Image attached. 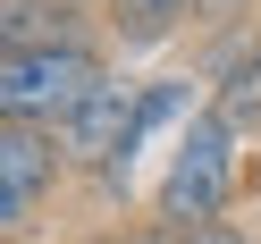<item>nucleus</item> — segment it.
Masks as SVG:
<instances>
[{"instance_id":"obj_2","label":"nucleus","mask_w":261,"mask_h":244,"mask_svg":"<svg viewBox=\"0 0 261 244\" xmlns=\"http://www.w3.org/2000/svg\"><path fill=\"white\" fill-rule=\"evenodd\" d=\"M110 76V42H59V51H0V118L59 126Z\"/></svg>"},{"instance_id":"obj_4","label":"nucleus","mask_w":261,"mask_h":244,"mask_svg":"<svg viewBox=\"0 0 261 244\" xmlns=\"http://www.w3.org/2000/svg\"><path fill=\"white\" fill-rule=\"evenodd\" d=\"M68 177H76V169H68V152H59V126H42V118H0V244H17Z\"/></svg>"},{"instance_id":"obj_1","label":"nucleus","mask_w":261,"mask_h":244,"mask_svg":"<svg viewBox=\"0 0 261 244\" xmlns=\"http://www.w3.org/2000/svg\"><path fill=\"white\" fill-rule=\"evenodd\" d=\"M236 143H244V135L219 118V110H194L186 135H177V152H169V177L152 185V210L177 219V227L219 219V210L236 202Z\"/></svg>"},{"instance_id":"obj_12","label":"nucleus","mask_w":261,"mask_h":244,"mask_svg":"<svg viewBox=\"0 0 261 244\" xmlns=\"http://www.w3.org/2000/svg\"><path fill=\"white\" fill-rule=\"evenodd\" d=\"M85 9H101V0H85Z\"/></svg>"},{"instance_id":"obj_9","label":"nucleus","mask_w":261,"mask_h":244,"mask_svg":"<svg viewBox=\"0 0 261 244\" xmlns=\"http://www.w3.org/2000/svg\"><path fill=\"white\" fill-rule=\"evenodd\" d=\"M194 25L227 34V25H261V0H194Z\"/></svg>"},{"instance_id":"obj_11","label":"nucleus","mask_w":261,"mask_h":244,"mask_svg":"<svg viewBox=\"0 0 261 244\" xmlns=\"http://www.w3.org/2000/svg\"><path fill=\"white\" fill-rule=\"evenodd\" d=\"M186 244H253V236H244V227L219 210V219H194V227H186Z\"/></svg>"},{"instance_id":"obj_6","label":"nucleus","mask_w":261,"mask_h":244,"mask_svg":"<svg viewBox=\"0 0 261 244\" xmlns=\"http://www.w3.org/2000/svg\"><path fill=\"white\" fill-rule=\"evenodd\" d=\"M194 25V0H101V42L110 51H160Z\"/></svg>"},{"instance_id":"obj_5","label":"nucleus","mask_w":261,"mask_h":244,"mask_svg":"<svg viewBox=\"0 0 261 244\" xmlns=\"http://www.w3.org/2000/svg\"><path fill=\"white\" fill-rule=\"evenodd\" d=\"M101 9L85 0H0V51H59V42H101Z\"/></svg>"},{"instance_id":"obj_3","label":"nucleus","mask_w":261,"mask_h":244,"mask_svg":"<svg viewBox=\"0 0 261 244\" xmlns=\"http://www.w3.org/2000/svg\"><path fill=\"white\" fill-rule=\"evenodd\" d=\"M143 85H118V76H101V85L85 93V101L59 118V152H68L76 177H101V185H118L126 160L143 152V118H135Z\"/></svg>"},{"instance_id":"obj_8","label":"nucleus","mask_w":261,"mask_h":244,"mask_svg":"<svg viewBox=\"0 0 261 244\" xmlns=\"http://www.w3.org/2000/svg\"><path fill=\"white\" fill-rule=\"evenodd\" d=\"M186 101H194V76H169V85H143V101H135L143 135H152L160 118H186Z\"/></svg>"},{"instance_id":"obj_7","label":"nucleus","mask_w":261,"mask_h":244,"mask_svg":"<svg viewBox=\"0 0 261 244\" xmlns=\"http://www.w3.org/2000/svg\"><path fill=\"white\" fill-rule=\"evenodd\" d=\"M211 110H219L236 135H261V42L236 59V68L219 76V93H211Z\"/></svg>"},{"instance_id":"obj_10","label":"nucleus","mask_w":261,"mask_h":244,"mask_svg":"<svg viewBox=\"0 0 261 244\" xmlns=\"http://www.w3.org/2000/svg\"><path fill=\"white\" fill-rule=\"evenodd\" d=\"M110 244H186V227H177V219H160V210H152V219H135V227H118V236H110Z\"/></svg>"}]
</instances>
